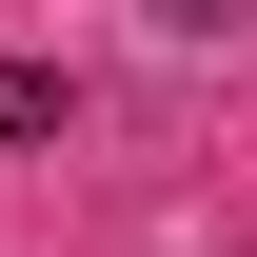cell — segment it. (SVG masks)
<instances>
[{"label": "cell", "mask_w": 257, "mask_h": 257, "mask_svg": "<svg viewBox=\"0 0 257 257\" xmlns=\"http://www.w3.org/2000/svg\"><path fill=\"white\" fill-rule=\"evenodd\" d=\"M60 119H79V79H60V60H0V139H60Z\"/></svg>", "instance_id": "6da1fadb"}]
</instances>
